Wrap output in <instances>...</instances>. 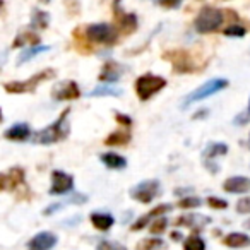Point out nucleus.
I'll use <instances>...</instances> for the list:
<instances>
[{
	"label": "nucleus",
	"mask_w": 250,
	"mask_h": 250,
	"mask_svg": "<svg viewBox=\"0 0 250 250\" xmlns=\"http://www.w3.org/2000/svg\"><path fill=\"white\" fill-rule=\"evenodd\" d=\"M81 96V89L76 81H63V83L55 84L52 89V98L57 101H72Z\"/></svg>",
	"instance_id": "f8f14e48"
},
{
	"label": "nucleus",
	"mask_w": 250,
	"mask_h": 250,
	"mask_svg": "<svg viewBox=\"0 0 250 250\" xmlns=\"http://www.w3.org/2000/svg\"><path fill=\"white\" fill-rule=\"evenodd\" d=\"M225 19H226V11L211 7V5H204L199 11L197 18H195L194 28L201 35H209V33L218 31L223 26V22H225Z\"/></svg>",
	"instance_id": "f03ea898"
},
{
	"label": "nucleus",
	"mask_w": 250,
	"mask_h": 250,
	"mask_svg": "<svg viewBox=\"0 0 250 250\" xmlns=\"http://www.w3.org/2000/svg\"><path fill=\"white\" fill-rule=\"evenodd\" d=\"M228 81L226 79H221V77H216V79H211L208 83H204L202 86H199L197 89H194L184 101V106H188L192 103H197V101H202L206 98L212 96V94L219 93V91L226 89L228 87Z\"/></svg>",
	"instance_id": "0eeeda50"
},
{
	"label": "nucleus",
	"mask_w": 250,
	"mask_h": 250,
	"mask_svg": "<svg viewBox=\"0 0 250 250\" xmlns=\"http://www.w3.org/2000/svg\"><path fill=\"white\" fill-rule=\"evenodd\" d=\"M223 245L229 247V249H245V247L250 245V236L245 235V233H238V231L228 233V235L223 238Z\"/></svg>",
	"instance_id": "f3484780"
},
{
	"label": "nucleus",
	"mask_w": 250,
	"mask_h": 250,
	"mask_svg": "<svg viewBox=\"0 0 250 250\" xmlns=\"http://www.w3.org/2000/svg\"><path fill=\"white\" fill-rule=\"evenodd\" d=\"M163 59L173 65V70L177 74H192L199 70V62L187 50H171L163 53Z\"/></svg>",
	"instance_id": "423d86ee"
},
{
	"label": "nucleus",
	"mask_w": 250,
	"mask_h": 250,
	"mask_svg": "<svg viewBox=\"0 0 250 250\" xmlns=\"http://www.w3.org/2000/svg\"><path fill=\"white\" fill-rule=\"evenodd\" d=\"M184 250H206V243L201 236L190 235L185 238L184 242Z\"/></svg>",
	"instance_id": "a878e982"
},
{
	"label": "nucleus",
	"mask_w": 250,
	"mask_h": 250,
	"mask_svg": "<svg viewBox=\"0 0 250 250\" xmlns=\"http://www.w3.org/2000/svg\"><path fill=\"white\" fill-rule=\"evenodd\" d=\"M223 190L228 194H245L250 190V178L249 177H229L228 180H225L223 184Z\"/></svg>",
	"instance_id": "dca6fc26"
},
{
	"label": "nucleus",
	"mask_w": 250,
	"mask_h": 250,
	"mask_svg": "<svg viewBox=\"0 0 250 250\" xmlns=\"http://www.w3.org/2000/svg\"><path fill=\"white\" fill-rule=\"evenodd\" d=\"M124 94V91L120 87H113V86H98L91 91L87 96L89 98H101V96H115V98H120Z\"/></svg>",
	"instance_id": "393cba45"
},
{
	"label": "nucleus",
	"mask_w": 250,
	"mask_h": 250,
	"mask_svg": "<svg viewBox=\"0 0 250 250\" xmlns=\"http://www.w3.org/2000/svg\"><path fill=\"white\" fill-rule=\"evenodd\" d=\"M250 122V98H249V106H247V110L243 111V113H238L235 117V120H233V124L235 125H245Z\"/></svg>",
	"instance_id": "72a5a7b5"
},
{
	"label": "nucleus",
	"mask_w": 250,
	"mask_h": 250,
	"mask_svg": "<svg viewBox=\"0 0 250 250\" xmlns=\"http://www.w3.org/2000/svg\"><path fill=\"white\" fill-rule=\"evenodd\" d=\"M160 194V182L158 180H146L137 184L130 190V197L141 204H149L154 201V197Z\"/></svg>",
	"instance_id": "1a4fd4ad"
},
{
	"label": "nucleus",
	"mask_w": 250,
	"mask_h": 250,
	"mask_svg": "<svg viewBox=\"0 0 250 250\" xmlns=\"http://www.w3.org/2000/svg\"><path fill=\"white\" fill-rule=\"evenodd\" d=\"M31 28L33 29H46L50 24V16L48 12L45 11H40V9H33V14H31Z\"/></svg>",
	"instance_id": "4be33fe9"
},
{
	"label": "nucleus",
	"mask_w": 250,
	"mask_h": 250,
	"mask_svg": "<svg viewBox=\"0 0 250 250\" xmlns=\"http://www.w3.org/2000/svg\"><path fill=\"white\" fill-rule=\"evenodd\" d=\"M163 247L161 238H144L137 243V250H158Z\"/></svg>",
	"instance_id": "cd10ccee"
},
{
	"label": "nucleus",
	"mask_w": 250,
	"mask_h": 250,
	"mask_svg": "<svg viewBox=\"0 0 250 250\" xmlns=\"http://www.w3.org/2000/svg\"><path fill=\"white\" fill-rule=\"evenodd\" d=\"M167 226H168V219L165 218V216H160V218H156L153 223H151L149 229L153 235H161V233L167 229Z\"/></svg>",
	"instance_id": "7c9ffc66"
},
{
	"label": "nucleus",
	"mask_w": 250,
	"mask_h": 250,
	"mask_svg": "<svg viewBox=\"0 0 250 250\" xmlns=\"http://www.w3.org/2000/svg\"><path fill=\"white\" fill-rule=\"evenodd\" d=\"M208 113H209V110H208V108H202V110L195 111V113L192 115V118H194V120H201V118L208 117Z\"/></svg>",
	"instance_id": "ea45409f"
},
{
	"label": "nucleus",
	"mask_w": 250,
	"mask_h": 250,
	"mask_svg": "<svg viewBox=\"0 0 250 250\" xmlns=\"http://www.w3.org/2000/svg\"><path fill=\"white\" fill-rule=\"evenodd\" d=\"M167 87V79L154 74H143L136 79V93L141 101H147Z\"/></svg>",
	"instance_id": "39448f33"
},
{
	"label": "nucleus",
	"mask_w": 250,
	"mask_h": 250,
	"mask_svg": "<svg viewBox=\"0 0 250 250\" xmlns=\"http://www.w3.org/2000/svg\"><path fill=\"white\" fill-rule=\"evenodd\" d=\"M199 221H208V218L204 216H195V214H187V216H180V218L175 221L177 226H194V225H199Z\"/></svg>",
	"instance_id": "bb28decb"
},
{
	"label": "nucleus",
	"mask_w": 250,
	"mask_h": 250,
	"mask_svg": "<svg viewBox=\"0 0 250 250\" xmlns=\"http://www.w3.org/2000/svg\"><path fill=\"white\" fill-rule=\"evenodd\" d=\"M171 236H173V240H180V235H178V233H171Z\"/></svg>",
	"instance_id": "a19ab883"
},
{
	"label": "nucleus",
	"mask_w": 250,
	"mask_h": 250,
	"mask_svg": "<svg viewBox=\"0 0 250 250\" xmlns=\"http://www.w3.org/2000/svg\"><path fill=\"white\" fill-rule=\"evenodd\" d=\"M101 163L104 165L106 168H110V170H124L125 167H127V160H125L124 156H120V154L117 153H103L100 156Z\"/></svg>",
	"instance_id": "aec40b11"
},
{
	"label": "nucleus",
	"mask_w": 250,
	"mask_h": 250,
	"mask_svg": "<svg viewBox=\"0 0 250 250\" xmlns=\"http://www.w3.org/2000/svg\"><path fill=\"white\" fill-rule=\"evenodd\" d=\"M2 7H4V0H0V11H2Z\"/></svg>",
	"instance_id": "c03bdc74"
},
{
	"label": "nucleus",
	"mask_w": 250,
	"mask_h": 250,
	"mask_svg": "<svg viewBox=\"0 0 250 250\" xmlns=\"http://www.w3.org/2000/svg\"><path fill=\"white\" fill-rule=\"evenodd\" d=\"M89 219L91 225L96 229H100V231H108L115 225V218L111 214H108V212H93L89 216Z\"/></svg>",
	"instance_id": "a211bd4d"
},
{
	"label": "nucleus",
	"mask_w": 250,
	"mask_h": 250,
	"mask_svg": "<svg viewBox=\"0 0 250 250\" xmlns=\"http://www.w3.org/2000/svg\"><path fill=\"white\" fill-rule=\"evenodd\" d=\"M74 188V177L62 170L52 171V185H50V194L52 195H63L69 194Z\"/></svg>",
	"instance_id": "9b49d317"
},
{
	"label": "nucleus",
	"mask_w": 250,
	"mask_h": 250,
	"mask_svg": "<svg viewBox=\"0 0 250 250\" xmlns=\"http://www.w3.org/2000/svg\"><path fill=\"white\" fill-rule=\"evenodd\" d=\"M69 115H70V108H65V110L60 113V117L57 118L52 125H48V127H45V129L33 134V137H31L33 143L48 146V144H55V143H60V141L65 139L70 132Z\"/></svg>",
	"instance_id": "f257e3e1"
},
{
	"label": "nucleus",
	"mask_w": 250,
	"mask_h": 250,
	"mask_svg": "<svg viewBox=\"0 0 250 250\" xmlns=\"http://www.w3.org/2000/svg\"><path fill=\"white\" fill-rule=\"evenodd\" d=\"M4 122V115H2V108H0V124Z\"/></svg>",
	"instance_id": "79ce46f5"
},
{
	"label": "nucleus",
	"mask_w": 250,
	"mask_h": 250,
	"mask_svg": "<svg viewBox=\"0 0 250 250\" xmlns=\"http://www.w3.org/2000/svg\"><path fill=\"white\" fill-rule=\"evenodd\" d=\"M130 143V134L127 130H115L104 139L106 146H125Z\"/></svg>",
	"instance_id": "5701e85b"
},
{
	"label": "nucleus",
	"mask_w": 250,
	"mask_h": 250,
	"mask_svg": "<svg viewBox=\"0 0 250 250\" xmlns=\"http://www.w3.org/2000/svg\"><path fill=\"white\" fill-rule=\"evenodd\" d=\"M42 2H43V4H48V2H50V0H42Z\"/></svg>",
	"instance_id": "49530a36"
},
{
	"label": "nucleus",
	"mask_w": 250,
	"mask_h": 250,
	"mask_svg": "<svg viewBox=\"0 0 250 250\" xmlns=\"http://www.w3.org/2000/svg\"><path fill=\"white\" fill-rule=\"evenodd\" d=\"M202 204V201L195 195H188V197H184L178 201V208L180 209H194V208H199Z\"/></svg>",
	"instance_id": "c756f323"
},
{
	"label": "nucleus",
	"mask_w": 250,
	"mask_h": 250,
	"mask_svg": "<svg viewBox=\"0 0 250 250\" xmlns=\"http://www.w3.org/2000/svg\"><path fill=\"white\" fill-rule=\"evenodd\" d=\"M247 146H249V149H250V136H249V141H247Z\"/></svg>",
	"instance_id": "a18cd8bd"
},
{
	"label": "nucleus",
	"mask_w": 250,
	"mask_h": 250,
	"mask_svg": "<svg viewBox=\"0 0 250 250\" xmlns=\"http://www.w3.org/2000/svg\"><path fill=\"white\" fill-rule=\"evenodd\" d=\"M115 120H117L120 125H125V127H130V125H132V118H130L129 115H124V113H115Z\"/></svg>",
	"instance_id": "4c0bfd02"
},
{
	"label": "nucleus",
	"mask_w": 250,
	"mask_h": 250,
	"mask_svg": "<svg viewBox=\"0 0 250 250\" xmlns=\"http://www.w3.org/2000/svg\"><path fill=\"white\" fill-rule=\"evenodd\" d=\"M113 18L117 21V26L124 35H132L137 29L139 22H137V16L132 12H125L122 9V2L120 0H115L113 2Z\"/></svg>",
	"instance_id": "6e6552de"
},
{
	"label": "nucleus",
	"mask_w": 250,
	"mask_h": 250,
	"mask_svg": "<svg viewBox=\"0 0 250 250\" xmlns=\"http://www.w3.org/2000/svg\"><path fill=\"white\" fill-rule=\"evenodd\" d=\"M156 2L165 9H178L184 0H156Z\"/></svg>",
	"instance_id": "e433bc0d"
},
{
	"label": "nucleus",
	"mask_w": 250,
	"mask_h": 250,
	"mask_svg": "<svg viewBox=\"0 0 250 250\" xmlns=\"http://www.w3.org/2000/svg\"><path fill=\"white\" fill-rule=\"evenodd\" d=\"M26 173L21 167H14L0 173V192H12L18 187L24 185Z\"/></svg>",
	"instance_id": "9d476101"
},
{
	"label": "nucleus",
	"mask_w": 250,
	"mask_h": 250,
	"mask_svg": "<svg viewBox=\"0 0 250 250\" xmlns=\"http://www.w3.org/2000/svg\"><path fill=\"white\" fill-rule=\"evenodd\" d=\"M149 221H151V218H149V216H147V214L141 216V218L137 219V221L132 225V231H139V229L146 228V226L149 225Z\"/></svg>",
	"instance_id": "c9c22d12"
},
{
	"label": "nucleus",
	"mask_w": 250,
	"mask_h": 250,
	"mask_svg": "<svg viewBox=\"0 0 250 250\" xmlns=\"http://www.w3.org/2000/svg\"><path fill=\"white\" fill-rule=\"evenodd\" d=\"M57 76V72L53 69H45L42 72L35 74L29 79L26 81H11V83L4 84V89L7 91L9 94H22V93H33L36 91V87L40 86L45 81H50Z\"/></svg>",
	"instance_id": "20e7f679"
},
{
	"label": "nucleus",
	"mask_w": 250,
	"mask_h": 250,
	"mask_svg": "<svg viewBox=\"0 0 250 250\" xmlns=\"http://www.w3.org/2000/svg\"><path fill=\"white\" fill-rule=\"evenodd\" d=\"M208 206H209V208H212V209H218V211H221V209L228 208V202H226L225 199H219V197L211 195V197H208Z\"/></svg>",
	"instance_id": "473e14b6"
},
{
	"label": "nucleus",
	"mask_w": 250,
	"mask_h": 250,
	"mask_svg": "<svg viewBox=\"0 0 250 250\" xmlns=\"http://www.w3.org/2000/svg\"><path fill=\"white\" fill-rule=\"evenodd\" d=\"M4 137L7 141H14V143H26L33 137L31 127L24 122H19V124H14L12 127H9L4 132Z\"/></svg>",
	"instance_id": "4468645a"
},
{
	"label": "nucleus",
	"mask_w": 250,
	"mask_h": 250,
	"mask_svg": "<svg viewBox=\"0 0 250 250\" xmlns=\"http://www.w3.org/2000/svg\"><path fill=\"white\" fill-rule=\"evenodd\" d=\"M83 38L87 43H98V45H115L118 42V29L106 22L101 24H89L81 29Z\"/></svg>",
	"instance_id": "7ed1b4c3"
},
{
	"label": "nucleus",
	"mask_w": 250,
	"mask_h": 250,
	"mask_svg": "<svg viewBox=\"0 0 250 250\" xmlns=\"http://www.w3.org/2000/svg\"><path fill=\"white\" fill-rule=\"evenodd\" d=\"M236 212H240V214H250V197H242L236 202Z\"/></svg>",
	"instance_id": "f704fd0d"
},
{
	"label": "nucleus",
	"mask_w": 250,
	"mask_h": 250,
	"mask_svg": "<svg viewBox=\"0 0 250 250\" xmlns=\"http://www.w3.org/2000/svg\"><path fill=\"white\" fill-rule=\"evenodd\" d=\"M40 36L35 31H22L16 36L12 42V48H22V46H38L40 45Z\"/></svg>",
	"instance_id": "6ab92c4d"
},
{
	"label": "nucleus",
	"mask_w": 250,
	"mask_h": 250,
	"mask_svg": "<svg viewBox=\"0 0 250 250\" xmlns=\"http://www.w3.org/2000/svg\"><path fill=\"white\" fill-rule=\"evenodd\" d=\"M245 228L250 229V219H247V221H245Z\"/></svg>",
	"instance_id": "37998d69"
},
{
	"label": "nucleus",
	"mask_w": 250,
	"mask_h": 250,
	"mask_svg": "<svg viewBox=\"0 0 250 250\" xmlns=\"http://www.w3.org/2000/svg\"><path fill=\"white\" fill-rule=\"evenodd\" d=\"M98 250H124V249H120V247L111 242H101L100 245H98Z\"/></svg>",
	"instance_id": "58836bf2"
},
{
	"label": "nucleus",
	"mask_w": 250,
	"mask_h": 250,
	"mask_svg": "<svg viewBox=\"0 0 250 250\" xmlns=\"http://www.w3.org/2000/svg\"><path fill=\"white\" fill-rule=\"evenodd\" d=\"M124 70L125 69L120 63H117L115 60H108V62H104L103 69H101L100 76H98V81L104 84L117 83V81H120V77L124 76Z\"/></svg>",
	"instance_id": "ddd939ff"
},
{
	"label": "nucleus",
	"mask_w": 250,
	"mask_h": 250,
	"mask_svg": "<svg viewBox=\"0 0 250 250\" xmlns=\"http://www.w3.org/2000/svg\"><path fill=\"white\" fill-rule=\"evenodd\" d=\"M223 35L229 36V38H242V36L247 35V29L243 28V26H240V24H229L228 28H225Z\"/></svg>",
	"instance_id": "c85d7f7f"
},
{
	"label": "nucleus",
	"mask_w": 250,
	"mask_h": 250,
	"mask_svg": "<svg viewBox=\"0 0 250 250\" xmlns=\"http://www.w3.org/2000/svg\"><path fill=\"white\" fill-rule=\"evenodd\" d=\"M168 211H171V206L170 204H160V206H156L154 209H151V211L147 212V216H149L151 219H156V218L163 216L165 212H168Z\"/></svg>",
	"instance_id": "2f4dec72"
},
{
	"label": "nucleus",
	"mask_w": 250,
	"mask_h": 250,
	"mask_svg": "<svg viewBox=\"0 0 250 250\" xmlns=\"http://www.w3.org/2000/svg\"><path fill=\"white\" fill-rule=\"evenodd\" d=\"M50 50V46L48 45H38V46H29L28 50H24V52L19 55V59H18V65H22V63H26V62H29L31 59H35V57H38L40 53H45V52H48Z\"/></svg>",
	"instance_id": "b1692460"
},
{
	"label": "nucleus",
	"mask_w": 250,
	"mask_h": 250,
	"mask_svg": "<svg viewBox=\"0 0 250 250\" xmlns=\"http://www.w3.org/2000/svg\"><path fill=\"white\" fill-rule=\"evenodd\" d=\"M57 245V236L50 231H42L28 242V250H50Z\"/></svg>",
	"instance_id": "2eb2a0df"
},
{
	"label": "nucleus",
	"mask_w": 250,
	"mask_h": 250,
	"mask_svg": "<svg viewBox=\"0 0 250 250\" xmlns=\"http://www.w3.org/2000/svg\"><path fill=\"white\" fill-rule=\"evenodd\" d=\"M228 153V144L225 143H212L206 147L204 151V161H212L218 156H225Z\"/></svg>",
	"instance_id": "412c9836"
}]
</instances>
